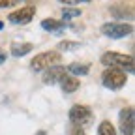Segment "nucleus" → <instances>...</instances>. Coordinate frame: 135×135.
<instances>
[{"label":"nucleus","instance_id":"obj_15","mask_svg":"<svg viewBox=\"0 0 135 135\" xmlns=\"http://www.w3.org/2000/svg\"><path fill=\"white\" fill-rule=\"evenodd\" d=\"M79 47H81L79 41H70V40L58 43V51H75V49H79Z\"/></svg>","mask_w":135,"mask_h":135},{"label":"nucleus","instance_id":"obj_1","mask_svg":"<svg viewBox=\"0 0 135 135\" xmlns=\"http://www.w3.org/2000/svg\"><path fill=\"white\" fill-rule=\"evenodd\" d=\"M101 64L107 68H116V70H122L128 73H133V56H126V55H118V53H105L101 56Z\"/></svg>","mask_w":135,"mask_h":135},{"label":"nucleus","instance_id":"obj_16","mask_svg":"<svg viewBox=\"0 0 135 135\" xmlns=\"http://www.w3.org/2000/svg\"><path fill=\"white\" fill-rule=\"evenodd\" d=\"M111 13H113L114 17H118V19H124L126 15L129 17V19L133 17V11H131L129 8H128V9H120V8H116V6H114V8H111Z\"/></svg>","mask_w":135,"mask_h":135},{"label":"nucleus","instance_id":"obj_21","mask_svg":"<svg viewBox=\"0 0 135 135\" xmlns=\"http://www.w3.org/2000/svg\"><path fill=\"white\" fill-rule=\"evenodd\" d=\"M36 135H47V133H45V131H38Z\"/></svg>","mask_w":135,"mask_h":135},{"label":"nucleus","instance_id":"obj_12","mask_svg":"<svg viewBox=\"0 0 135 135\" xmlns=\"http://www.w3.org/2000/svg\"><path fill=\"white\" fill-rule=\"evenodd\" d=\"M68 71H70L73 77L75 75H86L90 71V66L88 64H81V62H73V64L68 66Z\"/></svg>","mask_w":135,"mask_h":135},{"label":"nucleus","instance_id":"obj_13","mask_svg":"<svg viewBox=\"0 0 135 135\" xmlns=\"http://www.w3.org/2000/svg\"><path fill=\"white\" fill-rule=\"evenodd\" d=\"M98 135H116V129L109 120H103L98 126Z\"/></svg>","mask_w":135,"mask_h":135},{"label":"nucleus","instance_id":"obj_9","mask_svg":"<svg viewBox=\"0 0 135 135\" xmlns=\"http://www.w3.org/2000/svg\"><path fill=\"white\" fill-rule=\"evenodd\" d=\"M41 28L47 32H53V34H62L66 30V23L58 21V19H43L41 21Z\"/></svg>","mask_w":135,"mask_h":135},{"label":"nucleus","instance_id":"obj_5","mask_svg":"<svg viewBox=\"0 0 135 135\" xmlns=\"http://www.w3.org/2000/svg\"><path fill=\"white\" fill-rule=\"evenodd\" d=\"M70 120H71L73 126H81V128L90 124L92 122V111H90V107L81 105V103L73 105L70 109Z\"/></svg>","mask_w":135,"mask_h":135},{"label":"nucleus","instance_id":"obj_20","mask_svg":"<svg viewBox=\"0 0 135 135\" xmlns=\"http://www.w3.org/2000/svg\"><path fill=\"white\" fill-rule=\"evenodd\" d=\"M4 62H6V51L0 49V64H4Z\"/></svg>","mask_w":135,"mask_h":135},{"label":"nucleus","instance_id":"obj_8","mask_svg":"<svg viewBox=\"0 0 135 135\" xmlns=\"http://www.w3.org/2000/svg\"><path fill=\"white\" fill-rule=\"evenodd\" d=\"M64 75H66V66H60V64L51 66L43 73V83L45 84H56V83H60V79Z\"/></svg>","mask_w":135,"mask_h":135},{"label":"nucleus","instance_id":"obj_19","mask_svg":"<svg viewBox=\"0 0 135 135\" xmlns=\"http://www.w3.org/2000/svg\"><path fill=\"white\" fill-rule=\"evenodd\" d=\"M58 2H62L66 6H75V4H83V2H90V0H58Z\"/></svg>","mask_w":135,"mask_h":135},{"label":"nucleus","instance_id":"obj_2","mask_svg":"<svg viewBox=\"0 0 135 135\" xmlns=\"http://www.w3.org/2000/svg\"><path fill=\"white\" fill-rule=\"evenodd\" d=\"M60 60H62L60 53H56V51H45V53H40V55H36L32 58L30 68L34 71H45V70H49L51 66L60 64Z\"/></svg>","mask_w":135,"mask_h":135},{"label":"nucleus","instance_id":"obj_10","mask_svg":"<svg viewBox=\"0 0 135 135\" xmlns=\"http://www.w3.org/2000/svg\"><path fill=\"white\" fill-rule=\"evenodd\" d=\"M58 84H60V88H62L66 94H71V92H75V90L79 88L81 81H79L77 77H73V75H64Z\"/></svg>","mask_w":135,"mask_h":135},{"label":"nucleus","instance_id":"obj_14","mask_svg":"<svg viewBox=\"0 0 135 135\" xmlns=\"http://www.w3.org/2000/svg\"><path fill=\"white\" fill-rule=\"evenodd\" d=\"M79 15H81V9H77V8H64V9H62V19H64V23L70 21V19H75V17H79Z\"/></svg>","mask_w":135,"mask_h":135},{"label":"nucleus","instance_id":"obj_18","mask_svg":"<svg viewBox=\"0 0 135 135\" xmlns=\"http://www.w3.org/2000/svg\"><path fill=\"white\" fill-rule=\"evenodd\" d=\"M70 135H86V133H84V129L81 126H71L70 128Z\"/></svg>","mask_w":135,"mask_h":135},{"label":"nucleus","instance_id":"obj_3","mask_svg":"<svg viewBox=\"0 0 135 135\" xmlns=\"http://www.w3.org/2000/svg\"><path fill=\"white\" fill-rule=\"evenodd\" d=\"M101 81H103V86L105 88L118 90V88H122L124 84H126L128 75H126V71L116 70V68H105L103 75H101Z\"/></svg>","mask_w":135,"mask_h":135},{"label":"nucleus","instance_id":"obj_17","mask_svg":"<svg viewBox=\"0 0 135 135\" xmlns=\"http://www.w3.org/2000/svg\"><path fill=\"white\" fill-rule=\"evenodd\" d=\"M23 0H0V9H4V8H11V6H17V4H21Z\"/></svg>","mask_w":135,"mask_h":135},{"label":"nucleus","instance_id":"obj_22","mask_svg":"<svg viewBox=\"0 0 135 135\" xmlns=\"http://www.w3.org/2000/svg\"><path fill=\"white\" fill-rule=\"evenodd\" d=\"M2 26H4V25H2V23H0V28H2Z\"/></svg>","mask_w":135,"mask_h":135},{"label":"nucleus","instance_id":"obj_4","mask_svg":"<svg viewBox=\"0 0 135 135\" xmlns=\"http://www.w3.org/2000/svg\"><path fill=\"white\" fill-rule=\"evenodd\" d=\"M133 32V26L128 23H105L101 26V34L111 40H122Z\"/></svg>","mask_w":135,"mask_h":135},{"label":"nucleus","instance_id":"obj_6","mask_svg":"<svg viewBox=\"0 0 135 135\" xmlns=\"http://www.w3.org/2000/svg\"><path fill=\"white\" fill-rule=\"evenodd\" d=\"M34 15H36V6H25L17 11H11L8 21L13 25H28L34 19Z\"/></svg>","mask_w":135,"mask_h":135},{"label":"nucleus","instance_id":"obj_7","mask_svg":"<svg viewBox=\"0 0 135 135\" xmlns=\"http://www.w3.org/2000/svg\"><path fill=\"white\" fill-rule=\"evenodd\" d=\"M120 133L122 135H133L135 129V122H133V109L131 107H124L120 111Z\"/></svg>","mask_w":135,"mask_h":135},{"label":"nucleus","instance_id":"obj_11","mask_svg":"<svg viewBox=\"0 0 135 135\" xmlns=\"http://www.w3.org/2000/svg\"><path fill=\"white\" fill-rule=\"evenodd\" d=\"M32 49H34V45H32V43H11V47H9L11 55H13V56H17V58L28 55Z\"/></svg>","mask_w":135,"mask_h":135}]
</instances>
